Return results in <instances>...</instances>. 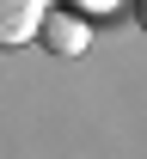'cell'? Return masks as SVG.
Masks as SVG:
<instances>
[{"label": "cell", "mask_w": 147, "mask_h": 159, "mask_svg": "<svg viewBox=\"0 0 147 159\" xmlns=\"http://www.w3.org/2000/svg\"><path fill=\"white\" fill-rule=\"evenodd\" d=\"M43 49H49V55H62V61H74V55H86V49H92V19H86V12H74V6H62V12H49V19H43Z\"/></svg>", "instance_id": "1"}, {"label": "cell", "mask_w": 147, "mask_h": 159, "mask_svg": "<svg viewBox=\"0 0 147 159\" xmlns=\"http://www.w3.org/2000/svg\"><path fill=\"white\" fill-rule=\"evenodd\" d=\"M43 19H49V6H43V0H0V43H6V49H19V43L43 37Z\"/></svg>", "instance_id": "2"}, {"label": "cell", "mask_w": 147, "mask_h": 159, "mask_svg": "<svg viewBox=\"0 0 147 159\" xmlns=\"http://www.w3.org/2000/svg\"><path fill=\"white\" fill-rule=\"evenodd\" d=\"M67 6H74V12H86V19H92V12H110L117 0H67Z\"/></svg>", "instance_id": "3"}, {"label": "cell", "mask_w": 147, "mask_h": 159, "mask_svg": "<svg viewBox=\"0 0 147 159\" xmlns=\"http://www.w3.org/2000/svg\"><path fill=\"white\" fill-rule=\"evenodd\" d=\"M135 19H141V31H147V0H135Z\"/></svg>", "instance_id": "4"}]
</instances>
